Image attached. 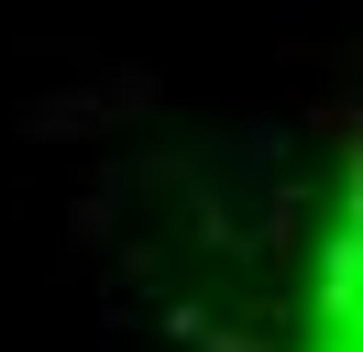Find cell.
I'll use <instances>...</instances> for the list:
<instances>
[{"label": "cell", "instance_id": "cell-1", "mask_svg": "<svg viewBox=\"0 0 363 352\" xmlns=\"http://www.w3.org/2000/svg\"><path fill=\"white\" fill-rule=\"evenodd\" d=\"M308 352H352V220L319 242V297H308Z\"/></svg>", "mask_w": 363, "mask_h": 352}]
</instances>
